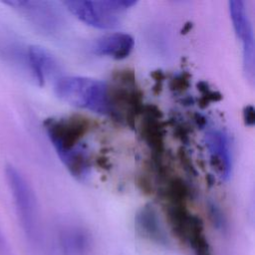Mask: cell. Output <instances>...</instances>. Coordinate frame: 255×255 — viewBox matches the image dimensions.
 I'll list each match as a JSON object with an SVG mask.
<instances>
[{
    "label": "cell",
    "mask_w": 255,
    "mask_h": 255,
    "mask_svg": "<svg viewBox=\"0 0 255 255\" xmlns=\"http://www.w3.org/2000/svg\"><path fill=\"white\" fill-rule=\"evenodd\" d=\"M108 97L109 117L133 128L144 107L134 72L129 69L115 72L108 84Z\"/></svg>",
    "instance_id": "1"
},
{
    "label": "cell",
    "mask_w": 255,
    "mask_h": 255,
    "mask_svg": "<svg viewBox=\"0 0 255 255\" xmlns=\"http://www.w3.org/2000/svg\"><path fill=\"white\" fill-rule=\"evenodd\" d=\"M54 91L69 105L109 116L108 84L103 81L80 76L61 77L56 80Z\"/></svg>",
    "instance_id": "2"
},
{
    "label": "cell",
    "mask_w": 255,
    "mask_h": 255,
    "mask_svg": "<svg viewBox=\"0 0 255 255\" xmlns=\"http://www.w3.org/2000/svg\"><path fill=\"white\" fill-rule=\"evenodd\" d=\"M136 4L132 0L64 1L63 5L79 20L98 29H112L121 22V15Z\"/></svg>",
    "instance_id": "3"
},
{
    "label": "cell",
    "mask_w": 255,
    "mask_h": 255,
    "mask_svg": "<svg viewBox=\"0 0 255 255\" xmlns=\"http://www.w3.org/2000/svg\"><path fill=\"white\" fill-rule=\"evenodd\" d=\"M93 122L82 115L45 120L44 128L59 157L84 144L83 139L93 128Z\"/></svg>",
    "instance_id": "4"
},
{
    "label": "cell",
    "mask_w": 255,
    "mask_h": 255,
    "mask_svg": "<svg viewBox=\"0 0 255 255\" xmlns=\"http://www.w3.org/2000/svg\"><path fill=\"white\" fill-rule=\"evenodd\" d=\"M4 4L14 9L36 30L52 36L64 26L63 14L55 2L46 0H8Z\"/></svg>",
    "instance_id": "5"
},
{
    "label": "cell",
    "mask_w": 255,
    "mask_h": 255,
    "mask_svg": "<svg viewBox=\"0 0 255 255\" xmlns=\"http://www.w3.org/2000/svg\"><path fill=\"white\" fill-rule=\"evenodd\" d=\"M232 26L237 38L242 44L243 71L246 79L251 85L254 83V34L246 3L242 0H231L228 2Z\"/></svg>",
    "instance_id": "6"
},
{
    "label": "cell",
    "mask_w": 255,
    "mask_h": 255,
    "mask_svg": "<svg viewBox=\"0 0 255 255\" xmlns=\"http://www.w3.org/2000/svg\"><path fill=\"white\" fill-rule=\"evenodd\" d=\"M5 173L21 222L27 232L33 233L37 222L34 193L25 177L16 167L13 165H7Z\"/></svg>",
    "instance_id": "7"
},
{
    "label": "cell",
    "mask_w": 255,
    "mask_h": 255,
    "mask_svg": "<svg viewBox=\"0 0 255 255\" xmlns=\"http://www.w3.org/2000/svg\"><path fill=\"white\" fill-rule=\"evenodd\" d=\"M205 145L209 162L218 176L227 180L232 170V152L227 132L218 128H209L205 133Z\"/></svg>",
    "instance_id": "8"
},
{
    "label": "cell",
    "mask_w": 255,
    "mask_h": 255,
    "mask_svg": "<svg viewBox=\"0 0 255 255\" xmlns=\"http://www.w3.org/2000/svg\"><path fill=\"white\" fill-rule=\"evenodd\" d=\"M139 123V135L151 151V157L161 158L164 151V128L161 113L154 106H144Z\"/></svg>",
    "instance_id": "9"
},
{
    "label": "cell",
    "mask_w": 255,
    "mask_h": 255,
    "mask_svg": "<svg viewBox=\"0 0 255 255\" xmlns=\"http://www.w3.org/2000/svg\"><path fill=\"white\" fill-rule=\"evenodd\" d=\"M26 59L30 72L39 86H44L47 80L59 73L60 65L57 59L44 47L29 46L26 51Z\"/></svg>",
    "instance_id": "10"
},
{
    "label": "cell",
    "mask_w": 255,
    "mask_h": 255,
    "mask_svg": "<svg viewBox=\"0 0 255 255\" xmlns=\"http://www.w3.org/2000/svg\"><path fill=\"white\" fill-rule=\"evenodd\" d=\"M134 46L133 38L126 33H111L94 41L91 50L94 54L123 60L129 56Z\"/></svg>",
    "instance_id": "11"
},
{
    "label": "cell",
    "mask_w": 255,
    "mask_h": 255,
    "mask_svg": "<svg viewBox=\"0 0 255 255\" xmlns=\"http://www.w3.org/2000/svg\"><path fill=\"white\" fill-rule=\"evenodd\" d=\"M134 225L138 234L143 238L157 244H166L167 238L164 228L152 205L146 204L137 211Z\"/></svg>",
    "instance_id": "12"
},
{
    "label": "cell",
    "mask_w": 255,
    "mask_h": 255,
    "mask_svg": "<svg viewBox=\"0 0 255 255\" xmlns=\"http://www.w3.org/2000/svg\"><path fill=\"white\" fill-rule=\"evenodd\" d=\"M60 158L71 175L78 180H84L89 175L91 170V160L85 144L60 156Z\"/></svg>",
    "instance_id": "13"
},
{
    "label": "cell",
    "mask_w": 255,
    "mask_h": 255,
    "mask_svg": "<svg viewBox=\"0 0 255 255\" xmlns=\"http://www.w3.org/2000/svg\"><path fill=\"white\" fill-rule=\"evenodd\" d=\"M61 238L67 255H85L90 247L88 233L79 227H69L63 230Z\"/></svg>",
    "instance_id": "14"
},
{
    "label": "cell",
    "mask_w": 255,
    "mask_h": 255,
    "mask_svg": "<svg viewBox=\"0 0 255 255\" xmlns=\"http://www.w3.org/2000/svg\"><path fill=\"white\" fill-rule=\"evenodd\" d=\"M197 87L202 94V97L200 99V104H203V105L201 107H206L211 102H218L222 98L219 93L211 90L205 82L198 83Z\"/></svg>",
    "instance_id": "15"
},
{
    "label": "cell",
    "mask_w": 255,
    "mask_h": 255,
    "mask_svg": "<svg viewBox=\"0 0 255 255\" xmlns=\"http://www.w3.org/2000/svg\"><path fill=\"white\" fill-rule=\"evenodd\" d=\"M189 78L190 76L187 73H181L179 75H176L170 81V90L177 93L187 90L189 87Z\"/></svg>",
    "instance_id": "16"
},
{
    "label": "cell",
    "mask_w": 255,
    "mask_h": 255,
    "mask_svg": "<svg viewBox=\"0 0 255 255\" xmlns=\"http://www.w3.org/2000/svg\"><path fill=\"white\" fill-rule=\"evenodd\" d=\"M243 120L247 127H253L255 124V110L252 105H248L243 109Z\"/></svg>",
    "instance_id": "17"
},
{
    "label": "cell",
    "mask_w": 255,
    "mask_h": 255,
    "mask_svg": "<svg viewBox=\"0 0 255 255\" xmlns=\"http://www.w3.org/2000/svg\"><path fill=\"white\" fill-rule=\"evenodd\" d=\"M0 244H1V239H0Z\"/></svg>",
    "instance_id": "18"
}]
</instances>
